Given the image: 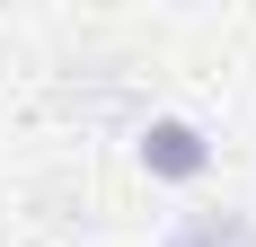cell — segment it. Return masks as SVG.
<instances>
[{"label":"cell","instance_id":"obj_2","mask_svg":"<svg viewBox=\"0 0 256 247\" xmlns=\"http://www.w3.org/2000/svg\"><path fill=\"white\" fill-rule=\"evenodd\" d=\"M159 247H256V212H238V203H212V212H177Z\"/></svg>","mask_w":256,"mask_h":247},{"label":"cell","instance_id":"obj_1","mask_svg":"<svg viewBox=\"0 0 256 247\" xmlns=\"http://www.w3.org/2000/svg\"><path fill=\"white\" fill-rule=\"evenodd\" d=\"M132 159H142L159 186H204L212 176V132L194 115H142L132 124Z\"/></svg>","mask_w":256,"mask_h":247}]
</instances>
